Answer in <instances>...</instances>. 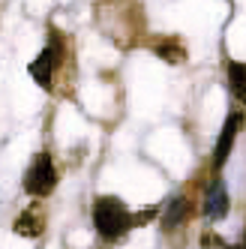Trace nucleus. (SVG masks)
Returning a JSON list of instances; mask_svg holds the SVG:
<instances>
[{
  "instance_id": "obj_8",
  "label": "nucleus",
  "mask_w": 246,
  "mask_h": 249,
  "mask_svg": "<svg viewBox=\"0 0 246 249\" xmlns=\"http://www.w3.org/2000/svg\"><path fill=\"white\" fill-rule=\"evenodd\" d=\"M15 234H21V237H39L42 234V216H39V210H24L18 219H15Z\"/></svg>"
},
{
  "instance_id": "obj_11",
  "label": "nucleus",
  "mask_w": 246,
  "mask_h": 249,
  "mask_svg": "<svg viewBox=\"0 0 246 249\" xmlns=\"http://www.w3.org/2000/svg\"><path fill=\"white\" fill-rule=\"evenodd\" d=\"M225 249H246V231H243V237H240L237 243H231V246H225Z\"/></svg>"
},
{
  "instance_id": "obj_5",
  "label": "nucleus",
  "mask_w": 246,
  "mask_h": 249,
  "mask_svg": "<svg viewBox=\"0 0 246 249\" xmlns=\"http://www.w3.org/2000/svg\"><path fill=\"white\" fill-rule=\"evenodd\" d=\"M228 213V192L222 186V180H213L204 192V216L207 219H222Z\"/></svg>"
},
{
  "instance_id": "obj_6",
  "label": "nucleus",
  "mask_w": 246,
  "mask_h": 249,
  "mask_svg": "<svg viewBox=\"0 0 246 249\" xmlns=\"http://www.w3.org/2000/svg\"><path fill=\"white\" fill-rule=\"evenodd\" d=\"M189 213H192L189 198L177 195V198H171V201L165 204V210H162V225L171 231V228H177L180 222H186V219H189Z\"/></svg>"
},
{
  "instance_id": "obj_3",
  "label": "nucleus",
  "mask_w": 246,
  "mask_h": 249,
  "mask_svg": "<svg viewBox=\"0 0 246 249\" xmlns=\"http://www.w3.org/2000/svg\"><path fill=\"white\" fill-rule=\"evenodd\" d=\"M60 57H63L60 42L51 39V42L39 51V54H36V60L30 63V75H33V81H36L42 90H51V81H54V69L60 66Z\"/></svg>"
},
{
  "instance_id": "obj_2",
  "label": "nucleus",
  "mask_w": 246,
  "mask_h": 249,
  "mask_svg": "<svg viewBox=\"0 0 246 249\" xmlns=\"http://www.w3.org/2000/svg\"><path fill=\"white\" fill-rule=\"evenodd\" d=\"M54 186H57V168L48 153H39L24 174V189L33 198H45V195L54 192Z\"/></svg>"
},
{
  "instance_id": "obj_4",
  "label": "nucleus",
  "mask_w": 246,
  "mask_h": 249,
  "mask_svg": "<svg viewBox=\"0 0 246 249\" xmlns=\"http://www.w3.org/2000/svg\"><path fill=\"white\" fill-rule=\"evenodd\" d=\"M240 126H243V114L240 111H231V114L225 117L222 132H219L216 147H213V168H222L228 162V156H231V150H234V141L240 135Z\"/></svg>"
},
{
  "instance_id": "obj_7",
  "label": "nucleus",
  "mask_w": 246,
  "mask_h": 249,
  "mask_svg": "<svg viewBox=\"0 0 246 249\" xmlns=\"http://www.w3.org/2000/svg\"><path fill=\"white\" fill-rule=\"evenodd\" d=\"M153 54H156V57H162L165 63H183V60H186V48H183L180 39L165 36V39H159V42L153 45Z\"/></svg>"
},
{
  "instance_id": "obj_1",
  "label": "nucleus",
  "mask_w": 246,
  "mask_h": 249,
  "mask_svg": "<svg viewBox=\"0 0 246 249\" xmlns=\"http://www.w3.org/2000/svg\"><path fill=\"white\" fill-rule=\"evenodd\" d=\"M93 225H96V231L105 240H120L129 228H138L135 225V213H129L126 204H123L120 198H114V195H102V198H96V204H93Z\"/></svg>"
},
{
  "instance_id": "obj_10",
  "label": "nucleus",
  "mask_w": 246,
  "mask_h": 249,
  "mask_svg": "<svg viewBox=\"0 0 246 249\" xmlns=\"http://www.w3.org/2000/svg\"><path fill=\"white\" fill-rule=\"evenodd\" d=\"M201 246H204V249H213V246H222V240H219L216 234H204V237H201Z\"/></svg>"
},
{
  "instance_id": "obj_9",
  "label": "nucleus",
  "mask_w": 246,
  "mask_h": 249,
  "mask_svg": "<svg viewBox=\"0 0 246 249\" xmlns=\"http://www.w3.org/2000/svg\"><path fill=\"white\" fill-rule=\"evenodd\" d=\"M228 90H231L240 102H246V63L228 60Z\"/></svg>"
}]
</instances>
